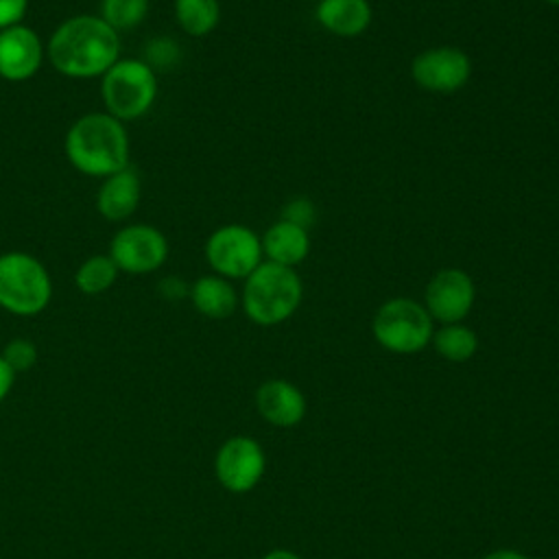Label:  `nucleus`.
Listing matches in <instances>:
<instances>
[{
	"label": "nucleus",
	"mask_w": 559,
	"mask_h": 559,
	"mask_svg": "<svg viewBox=\"0 0 559 559\" xmlns=\"http://www.w3.org/2000/svg\"><path fill=\"white\" fill-rule=\"evenodd\" d=\"M46 57L63 76H103L120 59V35L100 15H72L52 31Z\"/></svg>",
	"instance_id": "1"
},
{
	"label": "nucleus",
	"mask_w": 559,
	"mask_h": 559,
	"mask_svg": "<svg viewBox=\"0 0 559 559\" xmlns=\"http://www.w3.org/2000/svg\"><path fill=\"white\" fill-rule=\"evenodd\" d=\"M63 153L79 173L105 179L129 166L124 122L107 111H90L76 118L66 133Z\"/></svg>",
	"instance_id": "2"
},
{
	"label": "nucleus",
	"mask_w": 559,
	"mask_h": 559,
	"mask_svg": "<svg viewBox=\"0 0 559 559\" xmlns=\"http://www.w3.org/2000/svg\"><path fill=\"white\" fill-rule=\"evenodd\" d=\"M304 299V282L290 266L262 262L242 286L240 306L255 325H280L288 321Z\"/></svg>",
	"instance_id": "3"
},
{
	"label": "nucleus",
	"mask_w": 559,
	"mask_h": 559,
	"mask_svg": "<svg viewBox=\"0 0 559 559\" xmlns=\"http://www.w3.org/2000/svg\"><path fill=\"white\" fill-rule=\"evenodd\" d=\"M52 299L48 269L26 251L0 253V308L15 317H35Z\"/></svg>",
	"instance_id": "4"
},
{
	"label": "nucleus",
	"mask_w": 559,
	"mask_h": 559,
	"mask_svg": "<svg viewBox=\"0 0 559 559\" xmlns=\"http://www.w3.org/2000/svg\"><path fill=\"white\" fill-rule=\"evenodd\" d=\"M157 74L148 61L120 57L100 76V96L105 111L120 122L144 116L157 98Z\"/></svg>",
	"instance_id": "5"
},
{
	"label": "nucleus",
	"mask_w": 559,
	"mask_h": 559,
	"mask_svg": "<svg viewBox=\"0 0 559 559\" xmlns=\"http://www.w3.org/2000/svg\"><path fill=\"white\" fill-rule=\"evenodd\" d=\"M371 332L378 345L393 354H417L432 341V317L421 301L393 297L378 306Z\"/></svg>",
	"instance_id": "6"
},
{
	"label": "nucleus",
	"mask_w": 559,
	"mask_h": 559,
	"mask_svg": "<svg viewBox=\"0 0 559 559\" xmlns=\"http://www.w3.org/2000/svg\"><path fill=\"white\" fill-rule=\"evenodd\" d=\"M203 251L210 269L225 280H247L264 262L260 236L240 223L214 229Z\"/></svg>",
	"instance_id": "7"
},
{
	"label": "nucleus",
	"mask_w": 559,
	"mask_h": 559,
	"mask_svg": "<svg viewBox=\"0 0 559 559\" xmlns=\"http://www.w3.org/2000/svg\"><path fill=\"white\" fill-rule=\"evenodd\" d=\"M472 59L459 46H432L417 52L411 61V79L417 87L432 94H454L467 85Z\"/></svg>",
	"instance_id": "8"
},
{
	"label": "nucleus",
	"mask_w": 559,
	"mask_h": 559,
	"mask_svg": "<svg viewBox=\"0 0 559 559\" xmlns=\"http://www.w3.org/2000/svg\"><path fill=\"white\" fill-rule=\"evenodd\" d=\"M109 258L122 273L146 275L166 262L168 240L153 225H124L109 242Z\"/></svg>",
	"instance_id": "9"
},
{
	"label": "nucleus",
	"mask_w": 559,
	"mask_h": 559,
	"mask_svg": "<svg viewBox=\"0 0 559 559\" xmlns=\"http://www.w3.org/2000/svg\"><path fill=\"white\" fill-rule=\"evenodd\" d=\"M476 284L463 269L448 266L437 271L424 290V308L439 323H461L474 308Z\"/></svg>",
	"instance_id": "10"
},
{
	"label": "nucleus",
	"mask_w": 559,
	"mask_h": 559,
	"mask_svg": "<svg viewBox=\"0 0 559 559\" xmlns=\"http://www.w3.org/2000/svg\"><path fill=\"white\" fill-rule=\"evenodd\" d=\"M264 450L251 437H229L216 452L214 472L218 483L231 493L251 491L264 474Z\"/></svg>",
	"instance_id": "11"
},
{
	"label": "nucleus",
	"mask_w": 559,
	"mask_h": 559,
	"mask_svg": "<svg viewBox=\"0 0 559 559\" xmlns=\"http://www.w3.org/2000/svg\"><path fill=\"white\" fill-rule=\"evenodd\" d=\"M46 46L26 24H13L0 31V79L11 83L28 81L41 68Z\"/></svg>",
	"instance_id": "12"
},
{
	"label": "nucleus",
	"mask_w": 559,
	"mask_h": 559,
	"mask_svg": "<svg viewBox=\"0 0 559 559\" xmlns=\"http://www.w3.org/2000/svg\"><path fill=\"white\" fill-rule=\"evenodd\" d=\"M255 406L269 424L280 428L297 426L306 415L304 393L293 382L282 378L266 380L258 386Z\"/></svg>",
	"instance_id": "13"
},
{
	"label": "nucleus",
	"mask_w": 559,
	"mask_h": 559,
	"mask_svg": "<svg viewBox=\"0 0 559 559\" xmlns=\"http://www.w3.org/2000/svg\"><path fill=\"white\" fill-rule=\"evenodd\" d=\"M140 197H142L140 175L135 168L127 166L103 179L96 192V210L105 221L120 223L138 210Z\"/></svg>",
	"instance_id": "14"
},
{
	"label": "nucleus",
	"mask_w": 559,
	"mask_h": 559,
	"mask_svg": "<svg viewBox=\"0 0 559 559\" xmlns=\"http://www.w3.org/2000/svg\"><path fill=\"white\" fill-rule=\"evenodd\" d=\"M314 20L336 37H358L371 26L373 9L369 0H319Z\"/></svg>",
	"instance_id": "15"
},
{
	"label": "nucleus",
	"mask_w": 559,
	"mask_h": 559,
	"mask_svg": "<svg viewBox=\"0 0 559 559\" xmlns=\"http://www.w3.org/2000/svg\"><path fill=\"white\" fill-rule=\"evenodd\" d=\"M262 253L266 262L295 269L310 253V234L308 229L277 218L262 236Z\"/></svg>",
	"instance_id": "16"
},
{
	"label": "nucleus",
	"mask_w": 559,
	"mask_h": 559,
	"mask_svg": "<svg viewBox=\"0 0 559 559\" xmlns=\"http://www.w3.org/2000/svg\"><path fill=\"white\" fill-rule=\"evenodd\" d=\"M194 310L207 319H227L238 306V293L231 286V280H225L216 273L201 275L188 293Z\"/></svg>",
	"instance_id": "17"
},
{
	"label": "nucleus",
	"mask_w": 559,
	"mask_h": 559,
	"mask_svg": "<svg viewBox=\"0 0 559 559\" xmlns=\"http://www.w3.org/2000/svg\"><path fill=\"white\" fill-rule=\"evenodd\" d=\"M175 20L190 37L210 35L221 22L218 0H175Z\"/></svg>",
	"instance_id": "18"
},
{
	"label": "nucleus",
	"mask_w": 559,
	"mask_h": 559,
	"mask_svg": "<svg viewBox=\"0 0 559 559\" xmlns=\"http://www.w3.org/2000/svg\"><path fill=\"white\" fill-rule=\"evenodd\" d=\"M435 352L450 362H465L478 349V336L463 323H445L432 332Z\"/></svg>",
	"instance_id": "19"
},
{
	"label": "nucleus",
	"mask_w": 559,
	"mask_h": 559,
	"mask_svg": "<svg viewBox=\"0 0 559 559\" xmlns=\"http://www.w3.org/2000/svg\"><path fill=\"white\" fill-rule=\"evenodd\" d=\"M118 273L120 271L109 258V253H96L79 264L74 273V284L83 295H100L114 286Z\"/></svg>",
	"instance_id": "20"
},
{
	"label": "nucleus",
	"mask_w": 559,
	"mask_h": 559,
	"mask_svg": "<svg viewBox=\"0 0 559 559\" xmlns=\"http://www.w3.org/2000/svg\"><path fill=\"white\" fill-rule=\"evenodd\" d=\"M98 15L120 35L140 26L148 15V0H100Z\"/></svg>",
	"instance_id": "21"
},
{
	"label": "nucleus",
	"mask_w": 559,
	"mask_h": 559,
	"mask_svg": "<svg viewBox=\"0 0 559 559\" xmlns=\"http://www.w3.org/2000/svg\"><path fill=\"white\" fill-rule=\"evenodd\" d=\"M0 356L4 358V362H7V365L13 369V373L17 376V373H24V371H28V369L35 367V362H37V347H35V343L28 341V338H11V341L2 347Z\"/></svg>",
	"instance_id": "22"
},
{
	"label": "nucleus",
	"mask_w": 559,
	"mask_h": 559,
	"mask_svg": "<svg viewBox=\"0 0 559 559\" xmlns=\"http://www.w3.org/2000/svg\"><path fill=\"white\" fill-rule=\"evenodd\" d=\"M280 218L310 231V227L317 223V205L308 197H293L282 205Z\"/></svg>",
	"instance_id": "23"
},
{
	"label": "nucleus",
	"mask_w": 559,
	"mask_h": 559,
	"mask_svg": "<svg viewBox=\"0 0 559 559\" xmlns=\"http://www.w3.org/2000/svg\"><path fill=\"white\" fill-rule=\"evenodd\" d=\"M28 0H0V31L20 24L26 15Z\"/></svg>",
	"instance_id": "24"
},
{
	"label": "nucleus",
	"mask_w": 559,
	"mask_h": 559,
	"mask_svg": "<svg viewBox=\"0 0 559 559\" xmlns=\"http://www.w3.org/2000/svg\"><path fill=\"white\" fill-rule=\"evenodd\" d=\"M177 57V48L170 39H155L151 41V48H148V59L153 63H166V61H175ZM151 63V66H153Z\"/></svg>",
	"instance_id": "25"
},
{
	"label": "nucleus",
	"mask_w": 559,
	"mask_h": 559,
	"mask_svg": "<svg viewBox=\"0 0 559 559\" xmlns=\"http://www.w3.org/2000/svg\"><path fill=\"white\" fill-rule=\"evenodd\" d=\"M159 293L166 299H181L190 293V286L186 282H181L179 277H166L159 282Z\"/></svg>",
	"instance_id": "26"
},
{
	"label": "nucleus",
	"mask_w": 559,
	"mask_h": 559,
	"mask_svg": "<svg viewBox=\"0 0 559 559\" xmlns=\"http://www.w3.org/2000/svg\"><path fill=\"white\" fill-rule=\"evenodd\" d=\"M15 373H13V369L4 362V358L0 356V404L9 397V393H11V389H13V384H15Z\"/></svg>",
	"instance_id": "27"
},
{
	"label": "nucleus",
	"mask_w": 559,
	"mask_h": 559,
	"mask_svg": "<svg viewBox=\"0 0 559 559\" xmlns=\"http://www.w3.org/2000/svg\"><path fill=\"white\" fill-rule=\"evenodd\" d=\"M483 559H528L524 552L520 550H511V548H500V550H493L489 555H485Z\"/></svg>",
	"instance_id": "28"
},
{
	"label": "nucleus",
	"mask_w": 559,
	"mask_h": 559,
	"mask_svg": "<svg viewBox=\"0 0 559 559\" xmlns=\"http://www.w3.org/2000/svg\"><path fill=\"white\" fill-rule=\"evenodd\" d=\"M262 559H301L299 555H295V552H290V550H271V552H266Z\"/></svg>",
	"instance_id": "29"
},
{
	"label": "nucleus",
	"mask_w": 559,
	"mask_h": 559,
	"mask_svg": "<svg viewBox=\"0 0 559 559\" xmlns=\"http://www.w3.org/2000/svg\"><path fill=\"white\" fill-rule=\"evenodd\" d=\"M546 4H550V7H559V0H544Z\"/></svg>",
	"instance_id": "30"
}]
</instances>
